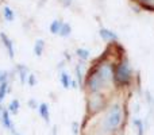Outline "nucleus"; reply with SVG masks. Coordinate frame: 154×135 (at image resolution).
<instances>
[{"label": "nucleus", "instance_id": "nucleus-11", "mask_svg": "<svg viewBox=\"0 0 154 135\" xmlns=\"http://www.w3.org/2000/svg\"><path fill=\"white\" fill-rule=\"evenodd\" d=\"M43 50H45V41L43 39H37L34 45V54L37 57H41L43 54Z\"/></svg>", "mask_w": 154, "mask_h": 135}, {"label": "nucleus", "instance_id": "nucleus-1", "mask_svg": "<svg viewBox=\"0 0 154 135\" xmlns=\"http://www.w3.org/2000/svg\"><path fill=\"white\" fill-rule=\"evenodd\" d=\"M123 122V108L119 103H115L107 109L106 115L103 116L100 123L101 134H112L119 128V126Z\"/></svg>", "mask_w": 154, "mask_h": 135}, {"label": "nucleus", "instance_id": "nucleus-19", "mask_svg": "<svg viewBox=\"0 0 154 135\" xmlns=\"http://www.w3.org/2000/svg\"><path fill=\"white\" fill-rule=\"evenodd\" d=\"M7 92H8V81L0 84V108H2V103H3V100H4Z\"/></svg>", "mask_w": 154, "mask_h": 135}, {"label": "nucleus", "instance_id": "nucleus-24", "mask_svg": "<svg viewBox=\"0 0 154 135\" xmlns=\"http://www.w3.org/2000/svg\"><path fill=\"white\" fill-rule=\"evenodd\" d=\"M72 127H73V134H79V123L77 122H73L72 123Z\"/></svg>", "mask_w": 154, "mask_h": 135}, {"label": "nucleus", "instance_id": "nucleus-29", "mask_svg": "<svg viewBox=\"0 0 154 135\" xmlns=\"http://www.w3.org/2000/svg\"><path fill=\"white\" fill-rule=\"evenodd\" d=\"M0 111H2V108H0ZM0 115H2V114H0Z\"/></svg>", "mask_w": 154, "mask_h": 135}, {"label": "nucleus", "instance_id": "nucleus-6", "mask_svg": "<svg viewBox=\"0 0 154 135\" xmlns=\"http://www.w3.org/2000/svg\"><path fill=\"white\" fill-rule=\"evenodd\" d=\"M0 39H2V42H3V45H4V48L7 49L10 58H14L15 50H14V43H12V41L10 39V37H8L7 34H4V32H0Z\"/></svg>", "mask_w": 154, "mask_h": 135}, {"label": "nucleus", "instance_id": "nucleus-3", "mask_svg": "<svg viewBox=\"0 0 154 135\" xmlns=\"http://www.w3.org/2000/svg\"><path fill=\"white\" fill-rule=\"evenodd\" d=\"M95 72L97 73L99 78L101 80L104 88L112 84V81H114L115 69H114V65H112L111 62H101V64L95 69Z\"/></svg>", "mask_w": 154, "mask_h": 135}, {"label": "nucleus", "instance_id": "nucleus-10", "mask_svg": "<svg viewBox=\"0 0 154 135\" xmlns=\"http://www.w3.org/2000/svg\"><path fill=\"white\" fill-rule=\"evenodd\" d=\"M16 69H18L20 82H22V84H26L27 77H29V68L24 66V65H18V66H16Z\"/></svg>", "mask_w": 154, "mask_h": 135}, {"label": "nucleus", "instance_id": "nucleus-2", "mask_svg": "<svg viewBox=\"0 0 154 135\" xmlns=\"http://www.w3.org/2000/svg\"><path fill=\"white\" fill-rule=\"evenodd\" d=\"M114 80L118 82L119 85L125 87V85H128L133 80V70H131V66L128 64V61L123 60L118 64V66L115 68V73H114Z\"/></svg>", "mask_w": 154, "mask_h": 135}, {"label": "nucleus", "instance_id": "nucleus-28", "mask_svg": "<svg viewBox=\"0 0 154 135\" xmlns=\"http://www.w3.org/2000/svg\"><path fill=\"white\" fill-rule=\"evenodd\" d=\"M15 135H22V134H18V133H16V134H15Z\"/></svg>", "mask_w": 154, "mask_h": 135}, {"label": "nucleus", "instance_id": "nucleus-15", "mask_svg": "<svg viewBox=\"0 0 154 135\" xmlns=\"http://www.w3.org/2000/svg\"><path fill=\"white\" fill-rule=\"evenodd\" d=\"M62 23H64V22L58 20V19H56V20L51 22V24H50V32L51 34H54V35L60 34V30H61V27H62Z\"/></svg>", "mask_w": 154, "mask_h": 135}, {"label": "nucleus", "instance_id": "nucleus-26", "mask_svg": "<svg viewBox=\"0 0 154 135\" xmlns=\"http://www.w3.org/2000/svg\"><path fill=\"white\" fill-rule=\"evenodd\" d=\"M51 135H57V126H54L53 130H51Z\"/></svg>", "mask_w": 154, "mask_h": 135}, {"label": "nucleus", "instance_id": "nucleus-4", "mask_svg": "<svg viewBox=\"0 0 154 135\" xmlns=\"http://www.w3.org/2000/svg\"><path fill=\"white\" fill-rule=\"evenodd\" d=\"M87 88L91 93H99L104 88L101 80L99 78L96 72H91L89 76L87 77Z\"/></svg>", "mask_w": 154, "mask_h": 135}, {"label": "nucleus", "instance_id": "nucleus-8", "mask_svg": "<svg viewBox=\"0 0 154 135\" xmlns=\"http://www.w3.org/2000/svg\"><path fill=\"white\" fill-rule=\"evenodd\" d=\"M99 35L101 37V39L103 41H118V35L115 34L114 31H111V30L108 29H104V27H101L100 31H99Z\"/></svg>", "mask_w": 154, "mask_h": 135}, {"label": "nucleus", "instance_id": "nucleus-16", "mask_svg": "<svg viewBox=\"0 0 154 135\" xmlns=\"http://www.w3.org/2000/svg\"><path fill=\"white\" fill-rule=\"evenodd\" d=\"M60 81H61V84H62V87L65 88V89H69L70 88V76L66 73V72H62L61 73V76H60Z\"/></svg>", "mask_w": 154, "mask_h": 135}, {"label": "nucleus", "instance_id": "nucleus-7", "mask_svg": "<svg viewBox=\"0 0 154 135\" xmlns=\"http://www.w3.org/2000/svg\"><path fill=\"white\" fill-rule=\"evenodd\" d=\"M0 120H2L3 126H4L7 130H10V131H12L14 133V124H12V122H11V119H10V112H8V109H3L2 108Z\"/></svg>", "mask_w": 154, "mask_h": 135}, {"label": "nucleus", "instance_id": "nucleus-21", "mask_svg": "<svg viewBox=\"0 0 154 135\" xmlns=\"http://www.w3.org/2000/svg\"><path fill=\"white\" fill-rule=\"evenodd\" d=\"M8 81V72L4 70L0 73V84H3V82H7Z\"/></svg>", "mask_w": 154, "mask_h": 135}, {"label": "nucleus", "instance_id": "nucleus-12", "mask_svg": "<svg viewBox=\"0 0 154 135\" xmlns=\"http://www.w3.org/2000/svg\"><path fill=\"white\" fill-rule=\"evenodd\" d=\"M3 16H4V19L7 22H14V19H15V12H14V10L11 7L4 5V7H3Z\"/></svg>", "mask_w": 154, "mask_h": 135}, {"label": "nucleus", "instance_id": "nucleus-5", "mask_svg": "<svg viewBox=\"0 0 154 135\" xmlns=\"http://www.w3.org/2000/svg\"><path fill=\"white\" fill-rule=\"evenodd\" d=\"M92 99L88 101V109H89L92 114L96 112H100L104 109V99L101 96H99L97 93H92Z\"/></svg>", "mask_w": 154, "mask_h": 135}, {"label": "nucleus", "instance_id": "nucleus-23", "mask_svg": "<svg viewBox=\"0 0 154 135\" xmlns=\"http://www.w3.org/2000/svg\"><path fill=\"white\" fill-rule=\"evenodd\" d=\"M29 106H30V107H31V108H32V109L38 108V104H37V103H35V100H34V99H30V100H29Z\"/></svg>", "mask_w": 154, "mask_h": 135}, {"label": "nucleus", "instance_id": "nucleus-22", "mask_svg": "<svg viewBox=\"0 0 154 135\" xmlns=\"http://www.w3.org/2000/svg\"><path fill=\"white\" fill-rule=\"evenodd\" d=\"M27 82H29L30 87H34V85L37 84V80H35L34 74H29V77H27Z\"/></svg>", "mask_w": 154, "mask_h": 135}, {"label": "nucleus", "instance_id": "nucleus-14", "mask_svg": "<svg viewBox=\"0 0 154 135\" xmlns=\"http://www.w3.org/2000/svg\"><path fill=\"white\" fill-rule=\"evenodd\" d=\"M70 34H72V26H70L69 23H66V22H64L58 35L60 37H62V38H66V37H69Z\"/></svg>", "mask_w": 154, "mask_h": 135}, {"label": "nucleus", "instance_id": "nucleus-25", "mask_svg": "<svg viewBox=\"0 0 154 135\" xmlns=\"http://www.w3.org/2000/svg\"><path fill=\"white\" fill-rule=\"evenodd\" d=\"M70 85H72L70 88H79V85H77V81H76V80H72V81H70Z\"/></svg>", "mask_w": 154, "mask_h": 135}, {"label": "nucleus", "instance_id": "nucleus-20", "mask_svg": "<svg viewBox=\"0 0 154 135\" xmlns=\"http://www.w3.org/2000/svg\"><path fill=\"white\" fill-rule=\"evenodd\" d=\"M76 74H77V84H79L80 87H82V73H81V70H80V65L76 66Z\"/></svg>", "mask_w": 154, "mask_h": 135}, {"label": "nucleus", "instance_id": "nucleus-18", "mask_svg": "<svg viewBox=\"0 0 154 135\" xmlns=\"http://www.w3.org/2000/svg\"><path fill=\"white\" fill-rule=\"evenodd\" d=\"M133 124L137 127V131H138V135H143L145 134V126H143V122H142L139 118H135L133 120Z\"/></svg>", "mask_w": 154, "mask_h": 135}, {"label": "nucleus", "instance_id": "nucleus-13", "mask_svg": "<svg viewBox=\"0 0 154 135\" xmlns=\"http://www.w3.org/2000/svg\"><path fill=\"white\" fill-rule=\"evenodd\" d=\"M19 108H20V101L18 100V99H12L11 100V103L8 104V112L10 114H14V115H16L19 112Z\"/></svg>", "mask_w": 154, "mask_h": 135}, {"label": "nucleus", "instance_id": "nucleus-17", "mask_svg": "<svg viewBox=\"0 0 154 135\" xmlns=\"http://www.w3.org/2000/svg\"><path fill=\"white\" fill-rule=\"evenodd\" d=\"M76 56L79 57L80 60H82V61H87V60L91 57V53H89V50H87V49L79 48V49L76 50Z\"/></svg>", "mask_w": 154, "mask_h": 135}, {"label": "nucleus", "instance_id": "nucleus-27", "mask_svg": "<svg viewBox=\"0 0 154 135\" xmlns=\"http://www.w3.org/2000/svg\"><path fill=\"white\" fill-rule=\"evenodd\" d=\"M138 2H141L142 4H143V3H152V2H154V0H138Z\"/></svg>", "mask_w": 154, "mask_h": 135}, {"label": "nucleus", "instance_id": "nucleus-9", "mask_svg": "<svg viewBox=\"0 0 154 135\" xmlns=\"http://www.w3.org/2000/svg\"><path fill=\"white\" fill-rule=\"evenodd\" d=\"M38 112H39L41 118H42L46 123H49V120H50V111H49V106H48V104H46V103H41L39 106H38Z\"/></svg>", "mask_w": 154, "mask_h": 135}]
</instances>
